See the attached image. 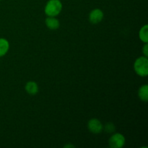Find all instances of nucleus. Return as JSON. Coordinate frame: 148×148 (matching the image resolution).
<instances>
[{
    "mask_svg": "<svg viewBox=\"0 0 148 148\" xmlns=\"http://www.w3.org/2000/svg\"><path fill=\"white\" fill-rule=\"evenodd\" d=\"M62 10V4L60 0H49L45 7V13L49 17H56Z\"/></svg>",
    "mask_w": 148,
    "mask_h": 148,
    "instance_id": "obj_1",
    "label": "nucleus"
},
{
    "mask_svg": "<svg viewBox=\"0 0 148 148\" xmlns=\"http://www.w3.org/2000/svg\"><path fill=\"white\" fill-rule=\"evenodd\" d=\"M134 69L136 73L141 77H146L148 75V59L146 56H142L135 61Z\"/></svg>",
    "mask_w": 148,
    "mask_h": 148,
    "instance_id": "obj_2",
    "label": "nucleus"
},
{
    "mask_svg": "<svg viewBox=\"0 0 148 148\" xmlns=\"http://www.w3.org/2000/svg\"><path fill=\"white\" fill-rule=\"evenodd\" d=\"M125 144V138L119 133L114 134L109 139V145L113 148H121Z\"/></svg>",
    "mask_w": 148,
    "mask_h": 148,
    "instance_id": "obj_3",
    "label": "nucleus"
},
{
    "mask_svg": "<svg viewBox=\"0 0 148 148\" xmlns=\"http://www.w3.org/2000/svg\"><path fill=\"white\" fill-rule=\"evenodd\" d=\"M88 130L90 132L94 134H98L101 132L103 130V125L101 121L97 119H92L88 121Z\"/></svg>",
    "mask_w": 148,
    "mask_h": 148,
    "instance_id": "obj_4",
    "label": "nucleus"
},
{
    "mask_svg": "<svg viewBox=\"0 0 148 148\" xmlns=\"http://www.w3.org/2000/svg\"><path fill=\"white\" fill-rule=\"evenodd\" d=\"M103 18V12L100 9L92 10L89 14V20L92 24L99 23Z\"/></svg>",
    "mask_w": 148,
    "mask_h": 148,
    "instance_id": "obj_5",
    "label": "nucleus"
},
{
    "mask_svg": "<svg viewBox=\"0 0 148 148\" xmlns=\"http://www.w3.org/2000/svg\"><path fill=\"white\" fill-rule=\"evenodd\" d=\"M46 24L51 30H56L59 27V20L54 17H49L46 19Z\"/></svg>",
    "mask_w": 148,
    "mask_h": 148,
    "instance_id": "obj_6",
    "label": "nucleus"
},
{
    "mask_svg": "<svg viewBox=\"0 0 148 148\" xmlns=\"http://www.w3.org/2000/svg\"><path fill=\"white\" fill-rule=\"evenodd\" d=\"M25 90L30 95H36L38 91V87L35 82H28L25 85Z\"/></svg>",
    "mask_w": 148,
    "mask_h": 148,
    "instance_id": "obj_7",
    "label": "nucleus"
},
{
    "mask_svg": "<svg viewBox=\"0 0 148 148\" xmlns=\"http://www.w3.org/2000/svg\"><path fill=\"white\" fill-rule=\"evenodd\" d=\"M10 48L8 40L4 38H0V57L4 56L7 53Z\"/></svg>",
    "mask_w": 148,
    "mask_h": 148,
    "instance_id": "obj_8",
    "label": "nucleus"
},
{
    "mask_svg": "<svg viewBox=\"0 0 148 148\" xmlns=\"http://www.w3.org/2000/svg\"><path fill=\"white\" fill-rule=\"evenodd\" d=\"M138 95L141 101H145V102H147L148 100V85H143V86H142L141 88L139 89Z\"/></svg>",
    "mask_w": 148,
    "mask_h": 148,
    "instance_id": "obj_9",
    "label": "nucleus"
},
{
    "mask_svg": "<svg viewBox=\"0 0 148 148\" xmlns=\"http://www.w3.org/2000/svg\"><path fill=\"white\" fill-rule=\"evenodd\" d=\"M139 36H140V38L142 41L144 42V43H147L148 42V25H145L143 26V27L140 29Z\"/></svg>",
    "mask_w": 148,
    "mask_h": 148,
    "instance_id": "obj_10",
    "label": "nucleus"
},
{
    "mask_svg": "<svg viewBox=\"0 0 148 148\" xmlns=\"http://www.w3.org/2000/svg\"><path fill=\"white\" fill-rule=\"evenodd\" d=\"M105 130L106 132L108 133H111L115 131V127H114V124H112V123H108V124H106Z\"/></svg>",
    "mask_w": 148,
    "mask_h": 148,
    "instance_id": "obj_11",
    "label": "nucleus"
},
{
    "mask_svg": "<svg viewBox=\"0 0 148 148\" xmlns=\"http://www.w3.org/2000/svg\"><path fill=\"white\" fill-rule=\"evenodd\" d=\"M143 53H144L145 56L147 57V56H148V44H147V43H145V45L143 46Z\"/></svg>",
    "mask_w": 148,
    "mask_h": 148,
    "instance_id": "obj_12",
    "label": "nucleus"
},
{
    "mask_svg": "<svg viewBox=\"0 0 148 148\" xmlns=\"http://www.w3.org/2000/svg\"><path fill=\"white\" fill-rule=\"evenodd\" d=\"M75 147V146L74 145H66V146H64V147Z\"/></svg>",
    "mask_w": 148,
    "mask_h": 148,
    "instance_id": "obj_13",
    "label": "nucleus"
},
{
    "mask_svg": "<svg viewBox=\"0 0 148 148\" xmlns=\"http://www.w3.org/2000/svg\"><path fill=\"white\" fill-rule=\"evenodd\" d=\"M0 1H1V0H0Z\"/></svg>",
    "mask_w": 148,
    "mask_h": 148,
    "instance_id": "obj_14",
    "label": "nucleus"
}]
</instances>
